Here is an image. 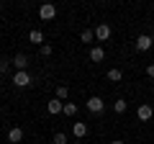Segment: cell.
Returning a JSON list of instances; mask_svg holds the SVG:
<instances>
[{"instance_id":"6da1fadb","label":"cell","mask_w":154,"mask_h":144,"mask_svg":"<svg viewBox=\"0 0 154 144\" xmlns=\"http://www.w3.org/2000/svg\"><path fill=\"white\" fill-rule=\"evenodd\" d=\"M54 16H57V8L51 5V3H46V5L38 8V18H41V21H51Z\"/></svg>"},{"instance_id":"7a4b0ae2","label":"cell","mask_w":154,"mask_h":144,"mask_svg":"<svg viewBox=\"0 0 154 144\" xmlns=\"http://www.w3.org/2000/svg\"><path fill=\"white\" fill-rule=\"evenodd\" d=\"M136 116H139V121H149V118L154 116V108H152L149 103H141V105L136 108Z\"/></svg>"},{"instance_id":"3957f363","label":"cell","mask_w":154,"mask_h":144,"mask_svg":"<svg viewBox=\"0 0 154 144\" xmlns=\"http://www.w3.org/2000/svg\"><path fill=\"white\" fill-rule=\"evenodd\" d=\"M152 44H154V39H152V36H146V33L136 36V49L139 52H149V49H152Z\"/></svg>"},{"instance_id":"277c9868","label":"cell","mask_w":154,"mask_h":144,"mask_svg":"<svg viewBox=\"0 0 154 144\" xmlns=\"http://www.w3.org/2000/svg\"><path fill=\"white\" fill-rule=\"evenodd\" d=\"M103 108H105L103 98H98V95H93V98H88V111H93V113H103Z\"/></svg>"},{"instance_id":"5b68a950","label":"cell","mask_w":154,"mask_h":144,"mask_svg":"<svg viewBox=\"0 0 154 144\" xmlns=\"http://www.w3.org/2000/svg\"><path fill=\"white\" fill-rule=\"evenodd\" d=\"M13 85L28 88V85H31V75H28V72H16V75H13Z\"/></svg>"},{"instance_id":"8992f818","label":"cell","mask_w":154,"mask_h":144,"mask_svg":"<svg viewBox=\"0 0 154 144\" xmlns=\"http://www.w3.org/2000/svg\"><path fill=\"white\" fill-rule=\"evenodd\" d=\"M46 111H49L51 116H57V113H64V103H62L59 98H51L49 103H46Z\"/></svg>"},{"instance_id":"52a82bcc","label":"cell","mask_w":154,"mask_h":144,"mask_svg":"<svg viewBox=\"0 0 154 144\" xmlns=\"http://www.w3.org/2000/svg\"><path fill=\"white\" fill-rule=\"evenodd\" d=\"M108 36H110V26L108 23H100V26L95 28V39L98 41H108Z\"/></svg>"},{"instance_id":"ba28073f","label":"cell","mask_w":154,"mask_h":144,"mask_svg":"<svg viewBox=\"0 0 154 144\" xmlns=\"http://www.w3.org/2000/svg\"><path fill=\"white\" fill-rule=\"evenodd\" d=\"M13 64H16V70H18V72H26V67H28V57L16 54V57H13Z\"/></svg>"},{"instance_id":"9c48e42d","label":"cell","mask_w":154,"mask_h":144,"mask_svg":"<svg viewBox=\"0 0 154 144\" xmlns=\"http://www.w3.org/2000/svg\"><path fill=\"white\" fill-rule=\"evenodd\" d=\"M8 142L11 144H18V142H23V129H11V131H8Z\"/></svg>"},{"instance_id":"30bf717a","label":"cell","mask_w":154,"mask_h":144,"mask_svg":"<svg viewBox=\"0 0 154 144\" xmlns=\"http://www.w3.org/2000/svg\"><path fill=\"white\" fill-rule=\"evenodd\" d=\"M72 134H75L77 139H82V136H88V124H82V121H77L75 126H72Z\"/></svg>"},{"instance_id":"8fae6325","label":"cell","mask_w":154,"mask_h":144,"mask_svg":"<svg viewBox=\"0 0 154 144\" xmlns=\"http://www.w3.org/2000/svg\"><path fill=\"white\" fill-rule=\"evenodd\" d=\"M103 59H105L103 46H93V49H90V62H103Z\"/></svg>"},{"instance_id":"7c38bea8","label":"cell","mask_w":154,"mask_h":144,"mask_svg":"<svg viewBox=\"0 0 154 144\" xmlns=\"http://www.w3.org/2000/svg\"><path fill=\"white\" fill-rule=\"evenodd\" d=\"M28 41H31V44H38V46H44V33L38 31V28H33V31L28 33Z\"/></svg>"},{"instance_id":"4fadbf2b","label":"cell","mask_w":154,"mask_h":144,"mask_svg":"<svg viewBox=\"0 0 154 144\" xmlns=\"http://www.w3.org/2000/svg\"><path fill=\"white\" fill-rule=\"evenodd\" d=\"M121 77H123L121 70H116V67H113V70H108V80H110V83H121Z\"/></svg>"},{"instance_id":"5bb4252c","label":"cell","mask_w":154,"mask_h":144,"mask_svg":"<svg viewBox=\"0 0 154 144\" xmlns=\"http://www.w3.org/2000/svg\"><path fill=\"white\" fill-rule=\"evenodd\" d=\"M126 108H128V103H126L123 98H118V100L113 103V111H116V113H126Z\"/></svg>"},{"instance_id":"9a60e30c","label":"cell","mask_w":154,"mask_h":144,"mask_svg":"<svg viewBox=\"0 0 154 144\" xmlns=\"http://www.w3.org/2000/svg\"><path fill=\"white\" fill-rule=\"evenodd\" d=\"M80 39H82V41H85V44H90V41H93V39H95V31H90V28H85V31H82V33H80Z\"/></svg>"},{"instance_id":"2e32d148","label":"cell","mask_w":154,"mask_h":144,"mask_svg":"<svg viewBox=\"0 0 154 144\" xmlns=\"http://www.w3.org/2000/svg\"><path fill=\"white\" fill-rule=\"evenodd\" d=\"M77 111H80V108H77L75 103H64V116H77Z\"/></svg>"},{"instance_id":"e0dca14e","label":"cell","mask_w":154,"mask_h":144,"mask_svg":"<svg viewBox=\"0 0 154 144\" xmlns=\"http://www.w3.org/2000/svg\"><path fill=\"white\" fill-rule=\"evenodd\" d=\"M67 93H69V90H67V85H59V88H57V98H59V100H64Z\"/></svg>"},{"instance_id":"ac0fdd59","label":"cell","mask_w":154,"mask_h":144,"mask_svg":"<svg viewBox=\"0 0 154 144\" xmlns=\"http://www.w3.org/2000/svg\"><path fill=\"white\" fill-rule=\"evenodd\" d=\"M54 144H67V134L57 131V134H54Z\"/></svg>"},{"instance_id":"d6986e66","label":"cell","mask_w":154,"mask_h":144,"mask_svg":"<svg viewBox=\"0 0 154 144\" xmlns=\"http://www.w3.org/2000/svg\"><path fill=\"white\" fill-rule=\"evenodd\" d=\"M38 52H41V57H51V52H54V49H51L49 44H44V46H41Z\"/></svg>"},{"instance_id":"ffe728a7","label":"cell","mask_w":154,"mask_h":144,"mask_svg":"<svg viewBox=\"0 0 154 144\" xmlns=\"http://www.w3.org/2000/svg\"><path fill=\"white\" fill-rule=\"evenodd\" d=\"M8 67H11V62H5V59H0V75H5V72H8Z\"/></svg>"},{"instance_id":"44dd1931","label":"cell","mask_w":154,"mask_h":144,"mask_svg":"<svg viewBox=\"0 0 154 144\" xmlns=\"http://www.w3.org/2000/svg\"><path fill=\"white\" fill-rule=\"evenodd\" d=\"M146 75H149V77H154V64H149V67H146Z\"/></svg>"},{"instance_id":"7402d4cb","label":"cell","mask_w":154,"mask_h":144,"mask_svg":"<svg viewBox=\"0 0 154 144\" xmlns=\"http://www.w3.org/2000/svg\"><path fill=\"white\" fill-rule=\"evenodd\" d=\"M110 144H123V142H121V139H116V142H110Z\"/></svg>"},{"instance_id":"603a6c76","label":"cell","mask_w":154,"mask_h":144,"mask_svg":"<svg viewBox=\"0 0 154 144\" xmlns=\"http://www.w3.org/2000/svg\"><path fill=\"white\" fill-rule=\"evenodd\" d=\"M72 144H82V142H80V139H77V142H72Z\"/></svg>"},{"instance_id":"cb8c5ba5","label":"cell","mask_w":154,"mask_h":144,"mask_svg":"<svg viewBox=\"0 0 154 144\" xmlns=\"http://www.w3.org/2000/svg\"><path fill=\"white\" fill-rule=\"evenodd\" d=\"M0 11H3V3H0Z\"/></svg>"},{"instance_id":"d4e9b609","label":"cell","mask_w":154,"mask_h":144,"mask_svg":"<svg viewBox=\"0 0 154 144\" xmlns=\"http://www.w3.org/2000/svg\"><path fill=\"white\" fill-rule=\"evenodd\" d=\"M0 85H3V83H0Z\"/></svg>"},{"instance_id":"484cf974","label":"cell","mask_w":154,"mask_h":144,"mask_svg":"<svg viewBox=\"0 0 154 144\" xmlns=\"http://www.w3.org/2000/svg\"><path fill=\"white\" fill-rule=\"evenodd\" d=\"M152 39H154V36H152Z\"/></svg>"}]
</instances>
